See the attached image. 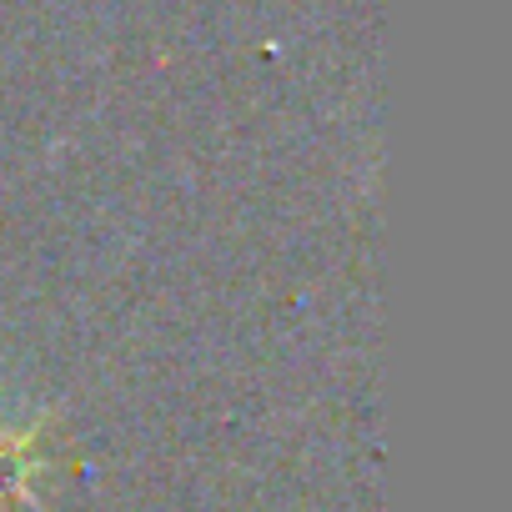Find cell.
Masks as SVG:
<instances>
[{
	"label": "cell",
	"instance_id": "obj_1",
	"mask_svg": "<svg viewBox=\"0 0 512 512\" xmlns=\"http://www.w3.org/2000/svg\"><path fill=\"white\" fill-rule=\"evenodd\" d=\"M36 467H41V427H21V432L0 427V507L26 502Z\"/></svg>",
	"mask_w": 512,
	"mask_h": 512
}]
</instances>
